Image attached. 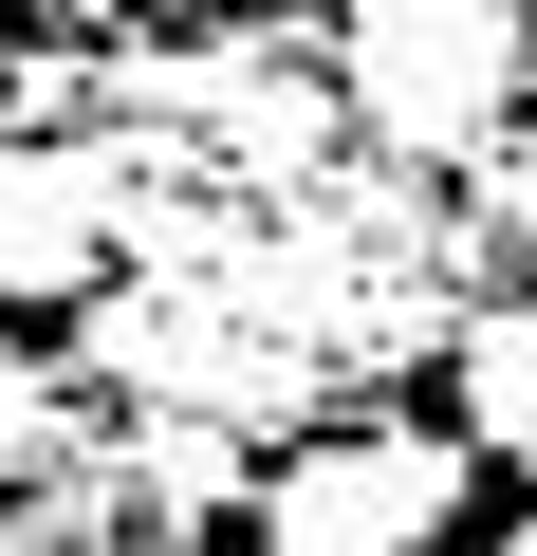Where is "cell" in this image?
I'll return each instance as SVG.
<instances>
[{
    "mask_svg": "<svg viewBox=\"0 0 537 556\" xmlns=\"http://www.w3.org/2000/svg\"><path fill=\"white\" fill-rule=\"evenodd\" d=\"M334 93L371 149H482L519 93H537V0H353V38H334Z\"/></svg>",
    "mask_w": 537,
    "mask_h": 556,
    "instance_id": "obj_1",
    "label": "cell"
},
{
    "mask_svg": "<svg viewBox=\"0 0 537 556\" xmlns=\"http://www.w3.org/2000/svg\"><path fill=\"white\" fill-rule=\"evenodd\" d=\"M112 241H130L112 149L0 130V316H93V298H112Z\"/></svg>",
    "mask_w": 537,
    "mask_h": 556,
    "instance_id": "obj_3",
    "label": "cell"
},
{
    "mask_svg": "<svg viewBox=\"0 0 537 556\" xmlns=\"http://www.w3.org/2000/svg\"><path fill=\"white\" fill-rule=\"evenodd\" d=\"M463 482H482L463 427H389V408H353V427H316V445L259 464L241 538H259V556H445Z\"/></svg>",
    "mask_w": 537,
    "mask_h": 556,
    "instance_id": "obj_2",
    "label": "cell"
},
{
    "mask_svg": "<svg viewBox=\"0 0 537 556\" xmlns=\"http://www.w3.org/2000/svg\"><path fill=\"white\" fill-rule=\"evenodd\" d=\"M500 556H537V519H519V538H500Z\"/></svg>",
    "mask_w": 537,
    "mask_h": 556,
    "instance_id": "obj_8",
    "label": "cell"
},
{
    "mask_svg": "<svg viewBox=\"0 0 537 556\" xmlns=\"http://www.w3.org/2000/svg\"><path fill=\"white\" fill-rule=\"evenodd\" d=\"M0 556H38V538H20V519H0Z\"/></svg>",
    "mask_w": 537,
    "mask_h": 556,
    "instance_id": "obj_7",
    "label": "cell"
},
{
    "mask_svg": "<svg viewBox=\"0 0 537 556\" xmlns=\"http://www.w3.org/2000/svg\"><path fill=\"white\" fill-rule=\"evenodd\" d=\"M20 20H38V0H0V56H20Z\"/></svg>",
    "mask_w": 537,
    "mask_h": 556,
    "instance_id": "obj_6",
    "label": "cell"
},
{
    "mask_svg": "<svg viewBox=\"0 0 537 556\" xmlns=\"http://www.w3.org/2000/svg\"><path fill=\"white\" fill-rule=\"evenodd\" d=\"M56 445H75V390H56V353L0 316V501L20 482H56Z\"/></svg>",
    "mask_w": 537,
    "mask_h": 556,
    "instance_id": "obj_5",
    "label": "cell"
},
{
    "mask_svg": "<svg viewBox=\"0 0 537 556\" xmlns=\"http://www.w3.org/2000/svg\"><path fill=\"white\" fill-rule=\"evenodd\" d=\"M445 427H463L482 464L537 482V298H482V316H463V353H445Z\"/></svg>",
    "mask_w": 537,
    "mask_h": 556,
    "instance_id": "obj_4",
    "label": "cell"
}]
</instances>
